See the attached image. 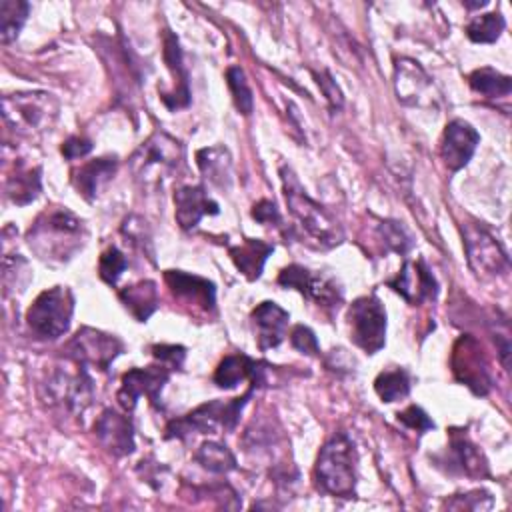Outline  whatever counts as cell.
<instances>
[{"label": "cell", "instance_id": "7c38bea8", "mask_svg": "<svg viewBox=\"0 0 512 512\" xmlns=\"http://www.w3.org/2000/svg\"><path fill=\"white\" fill-rule=\"evenodd\" d=\"M452 372L458 382L468 386L476 396H486L492 388L490 364L480 342L464 334L456 340L452 350Z\"/></svg>", "mask_w": 512, "mask_h": 512}, {"label": "cell", "instance_id": "e0dca14e", "mask_svg": "<svg viewBox=\"0 0 512 512\" xmlns=\"http://www.w3.org/2000/svg\"><path fill=\"white\" fill-rule=\"evenodd\" d=\"M94 434L100 446L116 458L128 456L134 452V426L128 414H122L114 408H106L94 422Z\"/></svg>", "mask_w": 512, "mask_h": 512}, {"label": "cell", "instance_id": "ba28073f", "mask_svg": "<svg viewBox=\"0 0 512 512\" xmlns=\"http://www.w3.org/2000/svg\"><path fill=\"white\" fill-rule=\"evenodd\" d=\"M124 350V342L116 334H108L90 326H82L62 348L72 362L106 372L116 356Z\"/></svg>", "mask_w": 512, "mask_h": 512}, {"label": "cell", "instance_id": "ffe728a7", "mask_svg": "<svg viewBox=\"0 0 512 512\" xmlns=\"http://www.w3.org/2000/svg\"><path fill=\"white\" fill-rule=\"evenodd\" d=\"M250 320H252V328L256 334V342L258 348L262 352L276 348L278 344H282V340L286 338V330H288V320L290 314L278 306L276 302H260L252 312H250Z\"/></svg>", "mask_w": 512, "mask_h": 512}, {"label": "cell", "instance_id": "5b68a950", "mask_svg": "<svg viewBox=\"0 0 512 512\" xmlns=\"http://www.w3.org/2000/svg\"><path fill=\"white\" fill-rule=\"evenodd\" d=\"M58 100L48 92H14L2 96L4 124L18 136L34 138L50 132L58 118Z\"/></svg>", "mask_w": 512, "mask_h": 512}, {"label": "cell", "instance_id": "4dcf8cb0", "mask_svg": "<svg viewBox=\"0 0 512 512\" xmlns=\"http://www.w3.org/2000/svg\"><path fill=\"white\" fill-rule=\"evenodd\" d=\"M30 12V4L24 0H0V40L2 44H10L18 38L26 18Z\"/></svg>", "mask_w": 512, "mask_h": 512}, {"label": "cell", "instance_id": "4fadbf2b", "mask_svg": "<svg viewBox=\"0 0 512 512\" xmlns=\"http://www.w3.org/2000/svg\"><path fill=\"white\" fill-rule=\"evenodd\" d=\"M48 400L60 404L64 410L72 414H82L94 400V382L88 374L86 366L78 364L76 372L56 370L48 382Z\"/></svg>", "mask_w": 512, "mask_h": 512}, {"label": "cell", "instance_id": "6da1fadb", "mask_svg": "<svg viewBox=\"0 0 512 512\" xmlns=\"http://www.w3.org/2000/svg\"><path fill=\"white\" fill-rule=\"evenodd\" d=\"M88 240V230L82 218L64 206L42 210L26 232L30 250L48 264H64L72 260Z\"/></svg>", "mask_w": 512, "mask_h": 512}, {"label": "cell", "instance_id": "ab89813d", "mask_svg": "<svg viewBox=\"0 0 512 512\" xmlns=\"http://www.w3.org/2000/svg\"><path fill=\"white\" fill-rule=\"evenodd\" d=\"M290 344L302 354H308V356H318L320 354V344L316 340V334L304 324H296L292 328Z\"/></svg>", "mask_w": 512, "mask_h": 512}, {"label": "cell", "instance_id": "277c9868", "mask_svg": "<svg viewBox=\"0 0 512 512\" xmlns=\"http://www.w3.org/2000/svg\"><path fill=\"white\" fill-rule=\"evenodd\" d=\"M184 162V146L166 132H154L130 158L132 174L146 188H162L166 180L178 174Z\"/></svg>", "mask_w": 512, "mask_h": 512}, {"label": "cell", "instance_id": "8d00e7d4", "mask_svg": "<svg viewBox=\"0 0 512 512\" xmlns=\"http://www.w3.org/2000/svg\"><path fill=\"white\" fill-rule=\"evenodd\" d=\"M226 82H228V88L232 92V100H234L236 110L244 116H250L252 108H254V98H252V90H250V84L246 80L244 70L240 66H230L226 70Z\"/></svg>", "mask_w": 512, "mask_h": 512}, {"label": "cell", "instance_id": "8fae6325", "mask_svg": "<svg viewBox=\"0 0 512 512\" xmlns=\"http://www.w3.org/2000/svg\"><path fill=\"white\" fill-rule=\"evenodd\" d=\"M462 238L468 264L478 276L492 278L508 268L506 252L480 222H466L462 226Z\"/></svg>", "mask_w": 512, "mask_h": 512}, {"label": "cell", "instance_id": "5bb4252c", "mask_svg": "<svg viewBox=\"0 0 512 512\" xmlns=\"http://www.w3.org/2000/svg\"><path fill=\"white\" fill-rule=\"evenodd\" d=\"M170 368L164 364H156V366H146V368H130L124 376H122V384L120 390L116 394L120 406L126 412H132L136 408V402L140 396H148L150 404L154 408H162L160 402V392L164 388V384L170 378Z\"/></svg>", "mask_w": 512, "mask_h": 512}, {"label": "cell", "instance_id": "7402d4cb", "mask_svg": "<svg viewBox=\"0 0 512 512\" xmlns=\"http://www.w3.org/2000/svg\"><path fill=\"white\" fill-rule=\"evenodd\" d=\"M218 204L204 186H182L174 192V218L182 230H194L204 216H216Z\"/></svg>", "mask_w": 512, "mask_h": 512}, {"label": "cell", "instance_id": "9a60e30c", "mask_svg": "<svg viewBox=\"0 0 512 512\" xmlns=\"http://www.w3.org/2000/svg\"><path fill=\"white\" fill-rule=\"evenodd\" d=\"M164 282L170 294L192 314L212 316L216 312V286L210 280L182 270H166Z\"/></svg>", "mask_w": 512, "mask_h": 512}, {"label": "cell", "instance_id": "30bf717a", "mask_svg": "<svg viewBox=\"0 0 512 512\" xmlns=\"http://www.w3.org/2000/svg\"><path fill=\"white\" fill-rule=\"evenodd\" d=\"M278 284L298 290L304 298L318 304L324 312H336L342 304V290L334 278L312 272L300 264H290L278 274Z\"/></svg>", "mask_w": 512, "mask_h": 512}, {"label": "cell", "instance_id": "d590c367", "mask_svg": "<svg viewBox=\"0 0 512 512\" xmlns=\"http://www.w3.org/2000/svg\"><path fill=\"white\" fill-rule=\"evenodd\" d=\"M378 238L384 246V252H396L400 256L408 254L412 248V236L402 226V222L396 220H382L378 224Z\"/></svg>", "mask_w": 512, "mask_h": 512}, {"label": "cell", "instance_id": "60d3db41", "mask_svg": "<svg viewBox=\"0 0 512 512\" xmlns=\"http://www.w3.org/2000/svg\"><path fill=\"white\" fill-rule=\"evenodd\" d=\"M396 418H398V422H402L404 426H408V428H412V430H416L420 434H424L426 430L434 428V422L430 420V416L420 406H416V404H412L406 410L398 412Z\"/></svg>", "mask_w": 512, "mask_h": 512}, {"label": "cell", "instance_id": "cb8c5ba5", "mask_svg": "<svg viewBox=\"0 0 512 512\" xmlns=\"http://www.w3.org/2000/svg\"><path fill=\"white\" fill-rule=\"evenodd\" d=\"M268 364L256 362L246 354H228L220 360L214 370V384L224 390L236 388L240 382L250 380V386H260L264 382V372Z\"/></svg>", "mask_w": 512, "mask_h": 512}, {"label": "cell", "instance_id": "52a82bcc", "mask_svg": "<svg viewBox=\"0 0 512 512\" xmlns=\"http://www.w3.org/2000/svg\"><path fill=\"white\" fill-rule=\"evenodd\" d=\"M74 314V294L68 286H52L36 296L26 312V324L36 338L56 340L68 332Z\"/></svg>", "mask_w": 512, "mask_h": 512}, {"label": "cell", "instance_id": "4316f807", "mask_svg": "<svg viewBox=\"0 0 512 512\" xmlns=\"http://www.w3.org/2000/svg\"><path fill=\"white\" fill-rule=\"evenodd\" d=\"M196 162L202 172V176L208 180V184L220 188V190H230L234 176H232V158L230 152L216 144L208 146L196 152Z\"/></svg>", "mask_w": 512, "mask_h": 512}, {"label": "cell", "instance_id": "f546056e", "mask_svg": "<svg viewBox=\"0 0 512 512\" xmlns=\"http://www.w3.org/2000/svg\"><path fill=\"white\" fill-rule=\"evenodd\" d=\"M194 460L208 472L214 474H228L232 470H236V456L232 454V450L216 440H208L202 442L198 446V450L194 452Z\"/></svg>", "mask_w": 512, "mask_h": 512}, {"label": "cell", "instance_id": "44dd1931", "mask_svg": "<svg viewBox=\"0 0 512 512\" xmlns=\"http://www.w3.org/2000/svg\"><path fill=\"white\" fill-rule=\"evenodd\" d=\"M162 44H164L162 56H164L166 68L170 70V74L174 78V88L168 94H160V98L168 110L186 108L190 104V84H188V72H186L184 60H182V50H180L178 38L170 30H164Z\"/></svg>", "mask_w": 512, "mask_h": 512}, {"label": "cell", "instance_id": "d6a6232c", "mask_svg": "<svg viewBox=\"0 0 512 512\" xmlns=\"http://www.w3.org/2000/svg\"><path fill=\"white\" fill-rule=\"evenodd\" d=\"M374 390L382 402H396L410 394V376L404 368L384 370L374 380Z\"/></svg>", "mask_w": 512, "mask_h": 512}, {"label": "cell", "instance_id": "1f68e13d", "mask_svg": "<svg viewBox=\"0 0 512 512\" xmlns=\"http://www.w3.org/2000/svg\"><path fill=\"white\" fill-rule=\"evenodd\" d=\"M468 84L474 92L486 96V98H500L508 96L512 90V78L506 74H500L494 68H478L468 76Z\"/></svg>", "mask_w": 512, "mask_h": 512}, {"label": "cell", "instance_id": "7a4b0ae2", "mask_svg": "<svg viewBox=\"0 0 512 512\" xmlns=\"http://www.w3.org/2000/svg\"><path fill=\"white\" fill-rule=\"evenodd\" d=\"M280 178H282V188H284V198L288 204L290 214L294 220L300 224V228L318 242L322 248H332L344 240L342 226L338 220L314 198L306 194L302 184L298 182L296 174L292 168L282 166L280 168Z\"/></svg>", "mask_w": 512, "mask_h": 512}, {"label": "cell", "instance_id": "e575fe53", "mask_svg": "<svg viewBox=\"0 0 512 512\" xmlns=\"http://www.w3.org/2000/svg\"><path fill=\"white\" fill-rule=\"evenodd\" d=\"M30 270L28 262L20 254H6L2 258V284H4V296L24 292L30 282Z\"/></svg>", "mask_w": 512, "mask_h": 512}, {"label": "cell", "instance_id": "7bdbcfd3", "mask_svg": "<svg viewBox=\"0 0 512 512\" xmlns=\"http://www.w3.org/2000/svg\"><path fill=\"white\" fill-rule=\"evenodd\" d=\"M122 232L130 242L138 244L142 250H146V244H150V236L146 232V222L138 216H128L122 224Z\"/></svg>", "mask_w": 512, "mask_h": 512}, {"label": "cell", "instance_id": "9c48e42d", "mask_svg": "<svg viewBox=\"0 0 512 512\" xmlns=\"http://www.w3.org/2000/svg\"><path fill=\"white\" fill-rule=\"evenodd\" d=\"M350 340L366 354H376L386 342V310L376 294L356 298L348 308Z\"/></svg>", "mask_w": 512, "mask_h": 512}, {"label": "cell", "instance_id": "ee69618b", "mask_svg": "<svg viewBox=\"0 0 512 512\" xmlns=\"http://www.w3.org/2000/svg\"><path fill=\"white\" fill-rule=\"evenodd\" d=\"M60 152L64 158L68 160H76V158H84L86 154L92 152V142L84 136H70L68 140L62 142Z\"/></svg>", "mask_w": 512, "mask_h": 512}, {"label": "cell", "instance_id": "f6af8a7d", "mask_svg": "<svg viewBox=\"0 0 512 512\" xmlns=\"http://www.w3.org/2000/svg\"><path fill=\"white\" fill-rule=\"evenodd\" d=\"M252 218L260 224H274L278 226L280 224V212L276 208V204L272 200H258L254 206H252Z\"/></svg>", "mask_w": 512, "mask_h": 512}, {"label": "cell", "instance_id": "836d02e7", "mask_svg": "<svg viewBox=\"0 0 512 512\" xmlns=\"http://www.w3.org/2000/svg\"><path fill=\"white\" fill-rule=\"evenodd\" d=\"M504 26H506V20L500 12L480 14L466 24V36L476 44H492L498 40Z\"/></svg>", "mask_w": 512, "mask_h": 512}, {"label": "cell", "instance_id": "83f0119b", "mask_svg": "<svg viewBox=\"0 0 512 512\" xmlns=\"http://www.w3.org/2000/svg\"><path fill=\"white\" fill-rule=\"evenodd\" d=\"M272 252H274V244L264 242L260 238H244V242L228 248V254H230L234 266L248 280L260 278L264 264Z\"/></svg>", "mask_w": 512, "mask_h": 512}, {"label": "cell", "instance_id": "f1b7e54d", "mask_svg": "<svg viewBox=\"0 0 512 512\" xmlns=\"http://www.w3.org/2000/svg\"><path fill=\"white\" fill-rule=\"evenodd\" d=\"M118 298L138 322H146L158 308V288L154 280H140L124 286L118 292Z\"/></svg>", "mask_w": 512, "mask_h": 512}, {"label": "cell", "instance_id": "2e32d148", "mask_svg": "<svg viewBox=\"0 0 512 512\" xmlns=\"http://www.w3.org/2000/svg\"><path fill=\"white\" fill-rule=\"evenodd\" d=\"M480 134L476 128L460 118H454L446 124L440 140V158L448 170H462L476 152Z\"/></svg>", "mask_w": 512, "mask_h": 512}, {"label": "cell", "instance_id": "8992f818", "mask_svg": "<svg viewBox=\"0 0 512 512\" xmlns=\"http://www.w3.org/2000/svg\"><path fill=\"white\" fill-rule=\"evenodd\" d=\"M252 392H254V386H250V390H246L238 398L210 400V402L200 404L198 408L190 410L182 418L170 420L166 426L164 438H182L190 432L216 434L218 430H228V432L234 430L240 420V412L246 406V402L250 400Z\"/></svg>", "mask_w": 512, "mask_h": 512}, {"label": "cell", "instance_id": "603a6c76", "mask_svg": "<svg viewBox=\"0 0 512 512\" xmlns=\"http://www.w3.org/2000/svg\"><path fill=\"white\" fill-rule=\"evenodd\" d=\"M116 168H118L116 156L94 158L72 172V184L84 200L94 202L112 182Z\"/></svg>", "mask_w": 512, "mask_h": 512}, {"label": "cell", "instance_id": "b9f144b4", "mask_svg": "<svg viewBox=\"0 0 512 512\" xmlns=\"http://www.w3.org/2000/svg\"><path fill=\"white\" fill-rule=\"evenodd\" d=\"M482 500H492L488 492L484 490H472L466 494H454V498L450 502H446L448 508H456V510H482V508H490V504H482Z\"/></svg>", "mask_w": 512, "mask_h": 512}, {"label": "cell", "instance_id": "f35d334b", "mask_svg": "<svg viewBox=\"0 0 512 512\" xmlns=\"http://www.w3.org/2000/svg\"><path fill=\"white\" fill-rule=\"evenodd\" d=\"M152 356L168 366L170 370H182V364H184V358H186V348L180 346V344H154L152 348Z\"/></svg>", "mask_w": 512, "mask_h": 512}, {"label": "cell", "instance_id": "ac0fdd59", "mask_svg": "<svg viewBox=\"0 0 512 512\" xmlns=\"http://www.w3.org/2000/svg\"><path fill=\"white\" fill-rule=\"evenodd\" d=\"M448 468L472 480H482L490 476V466L484 452L468 438L466 430L452 428L448 434Z\"/></svg>", "mask_w": 512, "mask_h": 512}, {"label": "cell", "instance_id": "bcb514c9", "mask_svg": "<svg viewBox=\"0 0 512 512\" xmlns=\"http://www.w3.org/2000/svg\"><path fill=\"white\" fill-rule=\"evenodd\" d=\"M316 76V82H318V86L322 88V92H324V96L328 98V102H330V106L336 110V108H340L342 106V92H340V88L336 86V82L332 80V76H330V72H322V74H314Z\"/></svg>", "mask_w": 512, "mask_h": 512}, {"label": "cell", "instance_id": "484cf974", "mask_svg": "<svg viewBox=\"0 0 512 512\" xmlns=\"http://www.w3.org/2000/svg\"><path fill=\"white\" fill-rule=\"evenodd\" d=\"M42 190V168L40 166H26L18 162L14 172H10L4 180V194L10 202L18 206H26L38 198Z\"/></svg>", "mask_w": 512, "mask_h": 512}, {"label": "cell", "instance_id": "3957f363", "mask_svg": "<svg viewBox=\"0 0 512 512\" xmlns=\"http://www.w3.org/2000/svg\"><path fill=\"white\" fill-rule=\"evenodd\" d=\"M314 478L322 492L338 498L356 494V450L348 434H334L316 458Z\"/></svg>", "mask_w": 512, "mask_h": 512}, {"label": "cell", "instance_id": "d4e9b609", "mask_svg": "<svg viewBox=\"0 0 512 512\" xmlns=\"http://www.w3.org/2000/svg\"><path fill=\"white\" fill-rule=\"evenodd\" d=\"M394 88L402 104L420 106L428 98L432 80L418 62L402 58L394 66Z\"/></svg>", "mask_w": 512, "mask_h": 512}, {"label": "cell", "instance_id": "d6986e66", "mask_svg": "<svg viewBox=\"0 0 512 512\" xmlns=\"http://www.w3.org/2000/svg\"><path fill=\"white\" fill-rule=\"evenodd\" d=\"M388 286L412 306L430 302L438 294V284L422 260H416V262L406 260L402 270L396 274V278L388 280Z\"/></svg>", "mask_w": 512, "mask_h": 512}, {"label": "cell", "instance_id": "74e56055", "mask_svg": "<svg viewBox=\"0 0 512 512\" xmlns=\"http://www.w3.org/2000/svg\"><path fill=\"white\" fill-rule=\"evenodd\" d=\"M128 266V260L124 256L122 250H118L116 246H108L98 260V274L100 278L108 284V286H116L118 278L124 274Z\"/></svg>", "mask_w": 512, "mask_h": 512}]
</instances>
